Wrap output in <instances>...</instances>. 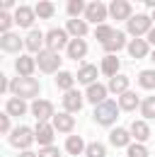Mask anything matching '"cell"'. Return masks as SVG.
Returning a JSON list of instances; mask_svg holds the SVG:
<instances>
[{"instance_id": "cell-43", "label": "cell", "mask_w": 155, "mask_h": 157, "mask_svg": "<svg viewBox=\"0 0 155 157\" xmlns=\"http://www.w3.org/2000/svg\"><path fill=\"white\" fill-rule=\"evenodd\" d=\"M145 39H148V44H150V46H155V27L150 29V34H148Z\"/></svg>"}, {"instance_id": "cell-18", "label": "cell", "mask_w": 155, "mask_h": 157, "mask_svg": "<svg viewBox=\"0 0 155 157\" xmlns=\"http://www.w3.org/2000/svg\"><path fill=\"white\" fill-rule=\"evenodd\" d=\"M107 94H109V87L107 85H102V82H95V85H90L87 87V92H85V99L87 101H92V104H102V101H107Z\"/></svg>"}, {"instance_id": "cell-1", "label": "cell", "mask_w": 155, "mask_h": 157, "mask_svg": "<svg viewBox=\"0 0 155 157\" xmlns=\"http://www.w3.org/2000/svg\"><path fill=\"white\" fill-rule=\"evenodd\" d=\"M10 92L19 99H37L39 97V82L34 78H15L10 80Z\"/></svg>"}, {"instance_id": "cell-4", "label": "cell", "mask_w": 155, "mask_h": 157, "mask_svg": "<svg viewBox=\"0 0 155 157\" xmlns=\"http://www.w3.org/2000/svg\"><path fill=\"white\" fill-rule=\"evenodd\" d=\"M155 24L153 20H150V15H133L131 20H129V24H126V32L133 36V39H143V36H148L150 34V29H153Z\"/></svg>"}, {"instance_id": "cell-21", "label": "cell", "mask_w": 155, "mask_h": 157, "mask_svg": "<svg viewBox=\"0 0 155 157\" xmlns=\"http://www.w3.org/2000/svg\"><path fill=\"white\" fill-rule=\"evenodd\" d=\"M129 53H131V58H145L148 53H150V44H148V39H133V41H129Z\"/></svg>"}, {"instance_id": "cell-8", "label": "cell", "mask_w": 155, "mask_h": 157, "mask_svg": "<svg viewBox=\"0 0 155 157\" xmlns=\"http://www.w3.org/2000/svg\"><path fill=\"white\" fill-rule=\"evenodd\" d=\"M109 17H114V20H131L133 17V5L129 2V0H112L109 2Z\"/></svg>"}, {"instance_id": "cell-28", "label": "cell", "mask_w": 155, "mask_h": 157, "mask_svg": "<svg viewBox=\"0 0 155 157\" xmlns=\"http://www.w3.org/2000/svg\"><path fill=\"white\" fill-rule=\"evenodd\" d=\"M141 106V99H138V94L136 92H126V94H121L119 97V109L121 111H133V109H138Z\"/></svg>"}, {"instance_id": "cell-26", "label": "cell", "mask_w": 155, "mask_h": 157, "mask_svg": "<svg viewBox=\"0 0 155 157\" xmlns=\"http://www.w3.org/2000/svg\"><path fill=\"white\" fill-rule=\"evenodd\" d=\"M66 51H68V56L73 60H82L87 56V44H85V39H70Z\"/></svg>"}, {"instance_id": "cell-13", "label": "cell", "mask_w": 155, "mask_h": 157, "mask_svg": "<svg viewBox=\"0 0 155 157\" xmlns=\"http://www.w3.org/2000/svg\"><path fill=\"white\" fill-rule=\"evenodd\" d=\"M54 128H56L58 133H68V136H73V128H75V118H73V114H68V111H58L56 116H54Z\"/></svg>"}, {"instance_id": "cell-24", "label": "cell", "mask_w": 155, "mask_h": 157, "mask_svg": "<svg viewBox=\"0 0 155 157\" xmlns=\"http://www.w3.org/2000/svg\"><path fill=\"white\" fill-rule=\"evenodd\" d=\"M66 32L68 34H73V39H85V34L90 32V27H87V22L85 20H68V24H66Z\"/></svg>"}, {"instance_id": "cell-25", "label": "cell", "mask_w": 155, "mask_h": 157, "mask_svg": "<svg viewBox=\"0 0 155 157\" xmlns=\"http://www.w3.org/2000/svg\"><path fill=\"white\" fill-rule=\"evenodd\" d=\"M131 133L126 131V128H114L112 133H109V143L114 145V147H129L131 145Z\"/></svg>"}, {"instance_id": "cell-31", "label": "cell", "mask_w": 155, "mask_h": 157, "mask_svg": "<svg viewBox=\"0 0 155 157\" xmlns=\"http://www.w3.org/2000/svg\"><path fill=\"white\" fill-rule=\"evenodd\" d=\"M34 12H37V17H41V20H51L56 15V7H54L51 0H39L37 5H34Z\"/></svg>"}, {"instance_id": "cell-12", "label": "cell", "mask_w": 155, "mask_h": 157, "mask_svg": "<svg viewBox=\"0 0 155 157\" xmlns=\"http://www.w3.org/2000/svg\"><path fill=\"white\" fill-rule=\"evenodd\" d=\"M61 104H63V111H68V114H78L80 109H82V94H80V90H70V92H66L63 99H61Z\"/></svg>"}, {"instance_id": "cell-45", "label": "cell", "mask_w": 155, "mask_h": 157, "mask_svg": "<svg viewBox=\"0 0 155 157\" xmlns=\"http://www.w3.org/2000/svg\"><path fill=\"white\" fill-rule=\"evenodd\" d=\"M143 5H148V7H153V10H155V0H145Z\"/></svg>"}, {"instance_id": "cell-7", "label": "cell", "mask_w": 155, "mask_h": 157, "mask_svg": "<svg viewBox=\"0 0 155 157\" xmlns=\"http://www.w3.org/2000/svg\"><path fill=\"white\" fill-rule=\"evenodd\" d=\"M107 15H109V5H104V2H99V0L87 2V7H85V20L92 22V24H97V27L104 24Z\"/></svg>"}, {"instance_id": "cell-37", "label": "cell", "mask_w": 155, "mask_h": 157, "mask_svg": "<svg viewBox=\"0 0 155 157\" xmlns=\"http://www.w3.org/2000/svg\"><path fill=\"white\" fill-rule=\"evenodd\" d=\"M112 34H114V29H112L109 24H99V27H97V29H95V36H97V41H99V46H102L104 41L109 39Z\"/></svg>"}, {"instance_id": "cell-38", "label": "cell", "mask_w": 155, "mask_h": 157, "mask_svg": "<svg viewBox=\"0 0 155 157\" xmlns=\"http://www.w3.org/2000/svg\"><path fill=\"white\" fill-rule=\"evenodd\" d=\"M15 24V15H7V12H0V32L2 34H10V27Z\"/></svg>"}, {"instance_id": "cell-46", "label": "cell", "mask_w": 155, "mask_h": 157, "mask_svg": "<svg viewBox=\"0 0 155 157\" xmlns=\"http://www.w3.org/2000/svg\"><path fill=\"white\" fill-rule=\"evenodd\" d=\"M150 58H153V63H155V48H153V51H150Z\"/></svg>"}, {"instance_id": "cell-6", "label": "cell", "mask_w": 155, "mask_h": 157, "mask_svg": "<svg viewBox=\"0 0 155 157\" xmlns=\"http://www.w3.org/2000/svg\"><path fill=\"white\" fill-rule=\"evenodd\" d=\"M68 44H70V39H68V32H66V29L54 27V29L46 32V48H49V51L61 53V48H68Z\"/></svg>"}, {"instance_id": "cell-17", "label": "cell", "mask_w": 155, "mask_h": 157, "mask_svg": "<svg viewBox=\"0 0 155 157\" xmlns=\"http://www.w3.org/2000/svg\"><path fill=\"white\" fill-rule=\"evenodd\" d=\"M15 70H17L19 78H34L37 58H32V56H19V58L15 60Z\"/></svg>"}, {"instance_id": "cell-16", "label": "cell", "mask_w": 155, "mask_h": 157, "mask_svg": "<svg viewBox=\"0 0 155 157\" xmlns=\"http://www.w3.org/2000/svg\"><path fill=\"white\" fill-rule=\"evenodd\" d=\"M24 46L32 51V53H41L46 48V34H41L39 29H32L27 36H24Z\"/></svg>"}, {"instance_id": "cell-40", "label": "cell", "mask_w": 155, "mask_h": 157, "mask_svg": "<svg viewBox=\"0 0 155 157\" xmlns=\"http://www.w3.org/2000/svg\"><path fill=\"white\" fill-rule=\"evenodd\" d=\"M39 157H61V150L54 147V145H49V147H41L39 150Z\"/></svg>"}, {"instance_id": "cell-36", "label": "cell", "mask_w": 155, "mask_h": 157, "mask_svg": "<svg viewBox=\"0 0 155 157\" xmlns=\"http://www.w3.org/2000/svg\"><path fill=\"white\" fill-rule=\"evenodd\" d=\"M85 155H87V157H107V147H104L99 140H95V143H90V145H87Z\"/></svg>"}, {"instance_id": "cell-32", "label": "cell", "mask_w": 155, "mask_h": 157, "mask_svg": "<svg viewBox=\"0 0 155 157\" xmlns=\"http://www.w3.org/2000/svg\"><path fill=\"white\" fill-rule=\"evenodd\" d=\"M85 7H87V2H82V0H68L66 2V12L70 15V20H78L80 12H85Z\"/></svg>"}, {"instance_id": "cell-20", "label": "cell", "mask_w": 155, "mask_h": 157, "mask_svg": "<svg viewBox=\"0 0 155 157\" xmlns=\"http://www.w3.org/2000/svg\"><path fill=\"white\" fill-rule=\"evenodd\" d=\"M119 65H121L119 56H104V58L99 60V73H104L107 78L112 80V78L119 75Z\"/></svg>"}, {"instance_id": "cell-15", "label": "cell", "mask_w": 155, "mask_h": 157, "mask_svg": "<svg viewBox=\"0 0 155 157\" xmlns=\"http://www.w3.org/2000/svg\"><path fill=\"white\" fill-rule=\"evenodd\" d=\"M97 75H99V68H97L95 63H82L75 78H78L80 85H87V87H90V85H95V82H97Z\"/></svg>"}, {"instance_id": "cell-14", "label": "cell", "mask_w": 155, "mask_h": 157, "mask_svg": "<svg viewBox=\"0 0 155 157\" xmlns=\"http://www.w3.org/2000/svg\"><path fill=\"white\" fill-rule=\"evenodd\" d=\"M34 20H37L34 7H29V5H17V10H15V24L29 29V27L34 24Z\"/></svg>"}, {"instance_id": "cell-9", "label": "cell", "mask_w": 155, "mask_h": 157, "mask_svg": "<svg viewBox=\"0 0 155 157\" xmlns=\"http://www.w3.org/2000/svg\"><path fill=\"white\" fill-rule=\"evenodd\" d=\"M54 133H56L54 123H49V121H37L34 136H37V143L41 145V147H49V145L54 143Z\"/></svg>"}, {"instance_id": "cell-33", "label": "cell", "mask_w": 155, "mask_h": 157, "mask_svg": "<svg viewBox=\"0 0 155 157\" xmlns=\"http://www.w3.org/2000/svg\"><path fill=\"white\" fill-rule=\"evenodd\" d=\"M138 85L143 90H155V70H143L138 75Z\"/></svg>"}, {"instance_id": "cell-29", "label": "cell", "mask_w": 155, "mask_h": 157, "mask_svg": "<svg viewBox=\"0 0 155 157\" xmlns=\"http://www.w3.org/2000/svg\"><path fill=\"white\" fill-rule=\"evenodd\" d=\"M75 75H73V73H68V70H61V73H58L56 75V85H58V90H63V94H66V92H70V90H75V87H73V85H75Z\"/></svg>"}, {"instance_id": "cell-5", "label": "cell", "mask_w": 155, "mask_h": 157, "mask_svg": "<svg viewBox=\"0 0 155 157\" xmlns=\"http://www.w3.org/2000/svg\"><path fill=\"white\" fill-rule=\"evenodd\" d=\"M95 121L99 126H112L119 116V101H112V99H107V101H102V104H97L95 106Z\"/></svg>"}, {"instance_id": "cell-34", "label": "cell", "mask_w": 155, "mask_h": 157, "mask_svg": "<svg viewBox=\"0 0 155 157\" xmlns=\"http://www.w3.org/2000/svg\"><path fill=\"white\" fill-rule=\"evenodd\" d=\"M126 155L129 157H150V152H148L145 143H131V145L126 147Z\"/></svg>"}, {"instance_id": "cell-10", "label": "cell", "mask_w": 155, "mask_h": 157, "mask_svg": "<svg viewBox=\"0 0 155 157\" xmlns=\"http://www.w3.org/2000/svg\"><path fill=\"white\" fill-rule=\"evenodd\" d=\"M32 114H34L37 121H54V116H56L54 104H51L49 99H37V101H32Z\"/></svg>"}, {"instance_id": "cell-47", "label": "cell", "mask_w": 155, "mask_h": 157, "mask_svg": "<svg viewBox=\"0 0 155 157\" xmlns=\"http://www.w3.org/2000/svg\"><path fill=\"white\" fill-rule=\"evenodd\" d=\"M150 20H153V24H155V10H153V15H150Z\"/></svg>"}, {"instance_id": "cell-35", "label": "cell", "mask_w": 155, "mask_h": 157, "mask_svg": "<svg viewBox=\"0 0 155 157\" xmlns=\"http://www.w3.org/2000/svg\"><path fill=\"white\" fill-rule=\"evenodd\" d=\"M141 114L143 118H155V97L141 99Z\"/></svg>"}, {"instance_id": "cell-42", "label": "cell", "mask_w": 155, "mask_h": 157, "mask_svg": "<svg viewBox=\"0 0 155 157\" xmlns=\"http://www.w3.org/2000/svg\"><path fill=\"white\" fill-rule=\"evenodd\" d=\"M7 90H10V80L5 75H0V92H7Z\"/></svg>"}, {"instance_id": "cell-41", "label": "cell", "mask_w": 155, "mask_h": 157, "mask_svg": "<svg viewBox=\"0 0 155 157\" xmlns=\"http://www.w3.org/2000/svg\"><path fill=\"white\" fill-rule=\"evenodd\" d=\"M15 5H17L15 0H2V2H0V12H7V10H10V7H15Z\"/></svg>"}, {"instance_id": "cell-19", "label": "cell", "mask_w": 155, "mask_h": 157, "mask_svg": "<svg viewBox=\"0 0 155 157\" xmlns=\"http://www.w3.org/2000/svg\"><path fill=\"white\" fill-rule=\"evenodd\" d=\"M0 46H2V51H7V53H19V51H22V46H24V41H22L19 34L10 32V34H2Z\"/></svg>"}, {"instance_id": "cell-3", "label": "cell", "mask_w": 155, "mask_h": 157, "mask_svg": "<svg viewBox=\"0 0 155 157\" xmlns=\"http://www.w3.org/2000/svg\"><path fill=\"white\" fill-rule=\"evenodd\" d=\"M37 68L44 75H54V73L58 75L61 73V53L44 48L41 53H37Z\"/></svg>"}, {"instance_id": "cell-44", "label": "cell", "mask_w": 155, "mask_h": 157, "mask_svg": "<svg viewBox=\"0 0 155 157\" xmlns=\"http://www.w3.org/2000/svg\"><path fill=\"white\" fill-rule=\"evenodd\" d=\"M19 157H39V155H34V152H29V150H24V152H19Z\"/></svg>"}, {"instance_id": "cell-23", "label": "cell", "mask_w": 155, "mask_h": 157, "mask_svg": "<svg viewBox=\"0 0 155 157\" xmlns=\"http://www.w3.org/2000/svg\"><path fill=\"white\" fill-rule=\"evenodd\" d=\"M129 133H131V138H133L136 143H145V140L150 138V128H148L145 121H131Z\"/></svg>"}, {"instance_id": "cell-39", "label": "cell", "mask_w": 155, "mask_h": 157, "mask_svg": "<svg viewBox=\"0 0 155 157\" xmlns=\"http://www.w3.org/2000/svg\"><path fill=\"white\" fill-rule=\"evenodd\" d=\"M10 114H0V136H2V133H5V136H10V133H12V131H15V128H12V123H10Z\"/></svg>"}, {"instance_id": "cell-11", "label": "cell", "mask_w": 155, "mask_h": 157, "mask_svg": "<svg viewBox=\"0 0 155 157\" xmlns=\"http://www.w3.org/2000/svg\"><path fill=\"white\" fill-rule=\"evenodd\" d=\"M124 46H129V41H126V34H124V32H119V29H114V34L102 44V48H104V53H107V56H116Z\"/></svg>"}, {"instance_id": "cell-2", "label": "cell", "mask_w": 155, "mask_h": 157, "mask_svg": "<svg viewBox=\"0 0 155 157\" xmlns=\"http://www.w3.org/2000/svg\"><path fill=\"white\" fill-rule=\"evenodd\" d=\"M7 143H10L15 150H19V152L29 150V145H32V143H37L34 128H27V126H19V128H15V131L7 136Z\"/></svg>"}, {"instance_id": "cell-30", "label": "cell", "mask_w": 155, "mask_h": 157, "mask_svg": "<svg viewBox=\"0 0 155 157\" xmlns=\"http://www.w3.org/2000/svg\"><path fill=\"white\" fill-rule=\"evenodd\" d=\"M82 150H87V145H85V140L80 136H68L66 138V152H68V155H80Z\"/></svg>"}, {"instance_id": "cell-27", "label": "cell", "mask_w": 155, "mask_h": 157, "mask_svg": "<svg viewBox=\"0 0 155 157\" xmlns=\"http://www.w3.org/2000/svg\"><path fill=\"white\" fill-rule=\"evenodd\" d=\"M107 87H109V92H114V94L121 97V94H126V92H129V78H126L124 73H119L116 78L109 80V85H107Z\"/></svg>"}, {"instance_id": "cell-22", "label": "cell", "mask_w": 155, "mask_h": 157, "mask_svg": "<svg viewBox=\"0 0 155 157\" xmlns=\"http://www.w3.org/2000/svg\"><path fill=\"white\" fill-rule=\"evenodd\" d=\"M5 114H10L12 118H22L24 114H27V101L19 97H12L5 101Z\"/></svg>"}]
</instances>
